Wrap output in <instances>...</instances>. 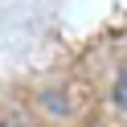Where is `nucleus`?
Instances as JSON below:
<instances>
[{
  "mask_svg": "<svg viewBox=\"0 0 127 127\" xmlns=\"http://www.w3.org/2000/svg\"><path fill=\"white\" fill-rule=\"evenodd\" d=\"M115 107H119V111L127 115V70H123V74L115 78Z\"/></svg>",
  "mask_w": 127,
  "mask_h": 127,
  "instance_id": "1",
  "label": "nucleus"
}]
</instances>
